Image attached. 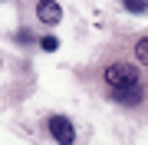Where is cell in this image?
Listing matches in <instances>:
<instances>
[{
	"label": "cell",
	"instance_id": "obj_1",
	"mask_svg": "<svg viewBox=\"0 0 148 145\" xmlns=\"http://www.w3.org/2000/svg\"><path fill=\"white\" fill-rule=\"evenodd\" d=\"M102 82H106L109 89H125V86H138V69L132 63H112L102 69Z\"/></svg>",
	"mask_w": 148,
	"mask_h": 145
},
{
	"label": "cell",
	"instance_id": "obj_2",
	"mask_svg": "<svg viewBox=\"0 0 148 145\" xmlns=\"http://www.w3.org/2000/svg\"><path fill=\"white\" fill-rule=\"evenodd\" d=\"M46 129H49V139H53V142H59V145L76 142V129H73V122H69L66 115H49Z\"/></svg>",
	"mask_w": 148,
	"mask_h": 145
},
{
	"label": "cell",
	"instance_id": "obj_3",
	"mask_svg": "<svg viewBox=\"0 0 148 145\" xmlns=\"http://www.w3.org/2000/svg\"><path fill=\"white\" fill-rule=\"evenodd\" d=\"M36 20L46 23V27H56V23L63 20V7H59L56 0H40L36 3Z\"/></svg>",
	"mask_w": 148,
	"mask_h": 145
},
{
	"label": "cell",
	"instance_id": "obj_4",
	"mask_svg": "<svg viewBox=\"0 0 148 145\" xmlns=\"http://www.w3.org/2000/svg\"><path fill=\"white\" fill-rule=\"evenodd\" d=\"M109 96L122 106H138L142 102V86H125V89H109Z\"/></svg>",
	"mask_w": 148,
	"mask_h": 145
},
{
	"label": "cell",
	"instance_id": "obj_5",
	"mask_svg": "<svg viewBox=\"0 0 148 145\" xmlns=\"http://www.w3.org/2000/svg\"><path fill=\"white\" fill-rule=\"evenodd\" d=\"M135 56H138L142 66H148V36H142V40L135 43Z\"/></svg>",
	"mask_w": 148,
	"mask_h": 145
},
{
	"label": "cell",
	"instance_id": "obj_6",
	"mask_svg": "<svg viewBox=\"0 0 148 145\" xmlns=\"http://www.w3.org/2000/svg\"><path fill=\"white\" fill-rule=\"evenodd\" d=\"M122 7H125L128 13H145L148 10V0H122Z\"/></svg>",
	"mask_w": 148,
	"mask_h": 145
},
{
	"label": "cell",
	"instance_id": "obj_7",
	"mask_svg": "<svg viewBox=\"0 0 148 145\" xmlns=\"http://www.w3.org/2000/svg\"><path fill=\"white\" fill-rule=\"evenodd\" d=\"M40 46L46 49V53H53V49L59 46V40H56V36H43V40H40Z\"/></svg>",
	"mask_w": 148,
	"mask_h": 145
},
{
	"label": "cell",
	"instance_id": "obj_8",
	"mask_svg": "<svg viewBox=\"0 0 148 145\" xmlns=\"http://www.w3.org/2000/svg\"><path fill=\"white\" fill-rule=\"evenodd\" d=\"M16 40H20V43H33V33H30V30H20V33H16Z\"/></svg>",
	"mask_w": 148,
	"mask_h": 145
}]
</instances>
